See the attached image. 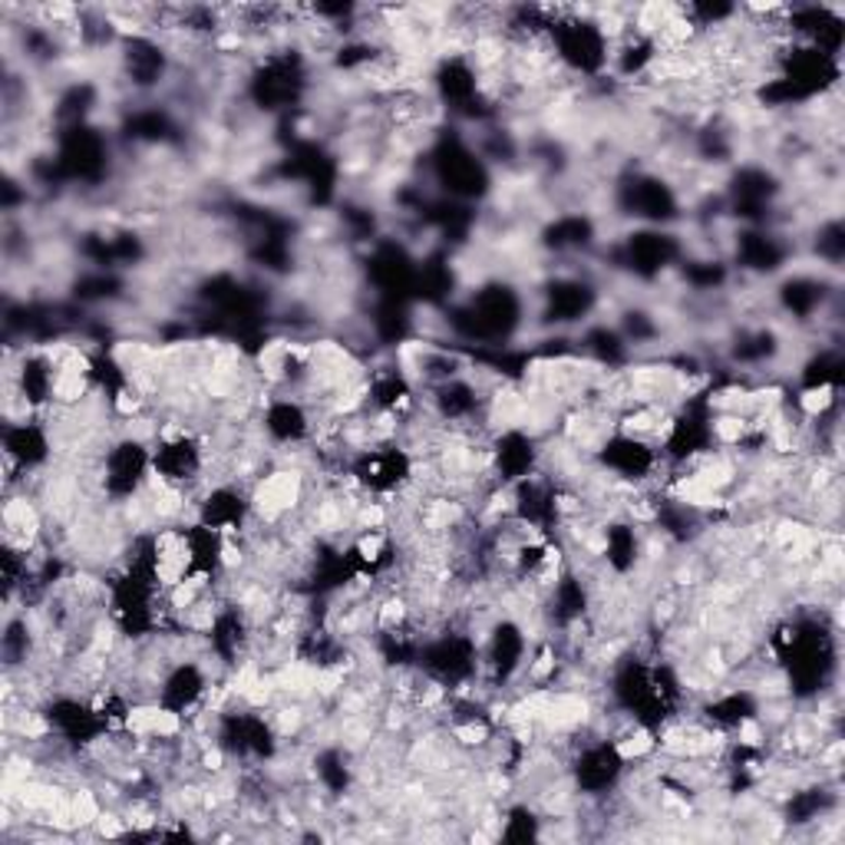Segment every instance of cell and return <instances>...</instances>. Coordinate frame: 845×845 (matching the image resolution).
Wrapping results in <instances>:
<instances>
[{
  "mask_svg": "<svg viewBox=\"0 0 845 845\" xmlns=\"http://www.w3.org/2000/svg\"><path fill=\"white\" fill-rule=\"evenodd\" d=\"M542 822H545V816L539 812L535 803H513L502 812L499 838L502 842H532L542 835Z\"/></svg>",
  "mask_w": 845,
  "mask_h": 845,
  "instance_id": "cell-1",
  "label": "cell"
}]
</instances>
